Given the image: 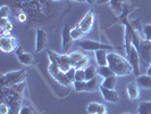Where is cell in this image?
<instances>
[{
    "label": "cell",
    "mask_w": 151,
    "mask_h": 114,
    "mask_svg": "<svg viewBox=\"0 0 151 114\" xmlns=\"http://www.w3.org/2000/svg\"><path fill=\"white\" fill-rule=\"evenodd\" d=\"M84 33L83 31L81 30V28H80V25L77 24L74 29H72L70 30V36H72V38L73 40H81V39L84 37Z\"/></svg>",
    "instance_id": "23"
},
{
    "label": "cell",
    "mask_w": 151,
    "mask_h": 114,
    "mask_svg": "<svg viewBox=\"0 0 151 114\" xmlns=\"http://www.w3.org/2000/svg\"><path fill=\"white\" fill-rule=\"evenodd\" d=\"M86 82H88V84H86V91L88 92H93V91L100 89V87H101V84H99L98 76L93 78L90 81H86Z\"/></svg>",
    "instance_id": "21"
},
{
    "label": "cell",
    "mask_w": 151,
    "mask_h": 114,
    "mask_svg": "<svg viewBox=\"0 0 151 114\" xmlns=\"http://www.w3.org/2000/svg\"><path fill=\"white\" fill-rule=\"evenodd\" d=\"M85 81H90L92 80L93 78H96V76H98V73H97V68H94L93 65H88L86 68H85Z\"/></svg>",
    "instance_id": "22"
},
{
    "label": "cell",
    "mask_w": 151,
    "mask_h": 114,
    "mask_svg": "<svg viewBox=\"0 0 151 114\" xmlns=\"http://www.w3.org/2000/svg\"><path fill=\"white\" fill-rule=\"evenodd\" d=\"M31 1H33V0H24V2H31Z\"/></svg>",
    "instance_id": "40"
},
{
    "label": "cell",
    "mask_w": 151,
    "mask_h": 114,
    "mask_svg": "<svg viewBox=\"0 0 151 114\" xmlns=\"http://www.w3.org/2000/svg\"><path fill=\"white\" fill-rule=\"evenodd\" d=\"M10 112V107L6 103H1L0 105V114H8Z\"/></svg>",
    "instance_id": "32"
},
{
    "label": "cell",
    "mask_w": 151,
    "mask_h": 114,
    "mask_svg": "<svg viewBox=\"0 0 151 114\" xmlns=\"http://www.w3.org/2000/svg\"><path fill=\"white\" fill-rule=\"evenodd\" d=\"M16 54H17V57H18V61L22 63L23 65H26V66H29V65H33L35 61H34V57H33V55L32 54H29V53H24L23 52V49L21 47H18L17 49L15 50Z\"/></svg>",
    "instance_id": "13"
},
{
    "label": "cell",
    "mask_w": 151,
    "mask_h": 114,
    "mask_svg": "<svg viewBox=\"0 0 151 114\" xmlns=\"http://www.w3.org/2000/svg\"><path fill=\"white\" fill-rule=\"evenodd\" d=\"M18 20H19V22H25V21H26V15H25V13L19 14V15H18Z\"/></svg>",
    "instance_id": "35"
},
{
    "label": "cell",
    "mask_w": 151,
    "mask_h": 114,
    "mask_svg": "<svg viewBox=\"0 0 151 114\" xmlns=\"http://www.w3.org/2000/svg\"><path fill=\"white\" fill-rule=\"evenodd\" d=\"M23 4H24V0H14V5H15L16 7L22 8Z\"/></svg>",
    "instance_id": "34"
},
{
    "label": "cell",
    "mask_w": 151,
    "mask_h": 114,
    "mask_svg": "<svg viewBox=\"0 0 151 114\" xmlns=\"http://www.w3.org/2000/svg\"><path fill=\"white\" fill-rule=\"evenodd\" d=\"M19 114H34V112L29 106H23L19 111Z\"/></svg>",
    "instance_id": "33"
},
{
    "label": "cell",
    "mask_w": 151,
    "mask_h": 114,
    "mask_svg": "<svg viewBox=\"0 0 151 114\" xmlns=\"http://www.w3.org/2000/svg\"><path fill=\"white\" fill-rule=\"evenodd\" d=\"M110 6L116 14H119L123 8V0H110Z\"/></svg>",
    "instance_id": "25"
},
{
    "label": "cell",
    "mask_w": 151,
    "mask_h": 114,
    "mask_svg": "<svg viewBox=\"0 0 151 114\" xmlns=\"http://www.w3.org/2000/svg\"><path fill=\"white\" fill-rule=\"evenodd\" d=\"M75 72H76V68H72L68 70L67 72H66V76H67V78H68V80L73 84L74 81H75Z\"/></svg>",
    "instance_id": "29"
},
{
    "label": "cell",
    "mask_w": 151,
    "mask_h": 114,
    "mask_svg": "<svg viewBox=\"0 0 151 114\" xmlns=\"http://www.w3.org/2000/svg\"><path fill=\"white\" fill-rule=\"evenodd\" d=\"M0 48L4 53H12L18 48V41L13 36H4L0 38Z\"/></svg>",
    "instance_id": "7"
},
{
    "label": "cell",
    "mask_w": 151,
    "mask_h": 114,
    "mask_svg": "<svg viewBox=\"0 0 151 114\" xmlns=\"http://www.w3.org/2000/svg\"><path fill=\"white\" fill-rule=\"evenodd\" d=\"M136 84L140 88L151 89V76L143 74V76H136Z\"/></svg>",
    "instance_id": "16"
},
{
    "label": "cell",
    "mask_w": 151,
    "mask_h": 114,
    "mask_svg": "<svg viewBox=\"0 0 151 114\" xmlns=\"http://www.w3.org/2000/svg\"><path fill=\"white\" fill-rule=\"evenodd\" d=\"M143 33L145 40L151 41V24H148V25L143 26Z\"/></svg>",
    "instance_id": "30"
},
{
    "label": "cell",
    "mask_w": 151,
    "mask_h": 114,
    "mask_svg": "<svg viewBox=\"0 0 151 114\" xmlns=\"http://www.w3.org/2000/svg\"><path fill=\"white\" fill-rule=\"evenodd\" d=\"M100 91L102 97L105 98V100L109 102V103H118L119 100V95L116 90H111V89H107L105 87H100Z\"/></svg>",
    "instance_id": "14"
},
{
    "label": "cell",
    "mask_w": 151,
    "mask_h": 114,
    "mask_svg": "<svg viewBox=\"0 0 151 114\" xmlns=\"http://www.w3.org/2000/svg\"><path fill=\"white\" fill-rule=\"evenodd\" d=\"M116 84H117V78H116V76L106 78V79H104V81L101 82V86H102V87H105L107 89H111V90H115Z\"/></svg>",
    "instance_id": "20"
},
{
    "label": "cell",
    "mask_w": 151,
    "mask_h": 114,
    "mask_svg": "<svg viewBox=\"0 0 151 114\" xmlns=\"http://www.w3.org/2000/svg\"><path fill=\"white\" fill-rule=\"evenodd\" d=\"M75 81H85V71L83 68H76Z\"/></svg>",
    "instance_id": "28"
},
{
    "label": "cell",
    "mask_w": 151,
    "mask_h": 114,
    "mask_svg": "<svg viewBox=\"0 0 151 114\" xmlns=\"http://www.w3.org/2000/svg\"><path fill=\"white\" fill-rule=\"evenodd\" d=\"M77 45L80 48L89 52H97V50H113L114 47L110 45H105L94 40H86V39H81L77 41Z\"/></svg>",
    "instance_id": "3"
},
{
    "label": "cell",
    "mask_w": 151,
    "mask_h": 114,
    "mask_svg": "<svg viewBox=\"0 0 151 114\" xmlns=\"http://www.w3.org/2000/svg\"><path fill=\"white\" fill-rule=\"evenodd\" d=\"M86 1V4H93V2H96V0H85Z\"/></svg>",
    "instance_id": "38"
},
{
    "label": "cell",
    "mask_w": 151,
    "mask_h": 114,
    "mask_svg": "<svg viewBox=\"0 0 151 114\" xmlns=\"http://www.w3.org/2000/svg\"><path fill=\"white\" fill-rule=\"evenodd\" d=\"M0 17L1 18H8L9 17V7L8 6H2L0 8Z\"/></svg>",
    "instance_id": "31"
},
{
    "label": "cell",
    "mask_w": 151,
    "mask_h": 114,
    "mask_svg": "<svg viewBox=\"0 0 151 114\" xmlns=\"http://www.w3.org/2000/svg\"><path fill=\"white\" fill-rule=\"evenodd\" d=\"M127 95L131 100H136L140 96V90H139V86L136 82H131L127 84Z\"/></svg>",
    "instance_id": "17"
},
{
    "label": "cell",
    "mask_w": 151,
    "mask_h": 114,
    "mask_svg": "<svg viewBox=\"0 0 151 114\" xmlns=\"http://www.w3.org/2000/svg\"><path fill=\"white\" fill-rule=\"evenodd\" d=\"M86 111H88V113H90V114L104 113V112H106V106H105L104 104L97 103V102H92V103H89V104H88Z\"/></svg>",
    "instance_id": "15"
},
{
    "label": "cell",
    "mask_w": 151,
    "mask_h": 114,
    "mask_svg": "<svg viewBox=\"0 0 151 114\" xmlns=\"http://www.w3.org/2000/svg\"><path fill=\"white\" fill-rule=\"evenodd\" d=\"M125 114H129V113H125Z\"/></svg>",
    "instance_id": "43"
},
{
    "label": "cell",
    "mask_w": 151,
    "mask_h": 114,
    "mask_svg": "<svg viewBox=\"0 0 151 114\" xmlns=\"http://www.w3.org/2000/svg\"><path fill=\"white\" fill-rule=\"evenodd\" d=\"M49 73L52 76V78L56 80V81H58L60 84L63 86H69V84H72L69 80H68L67 76H66V73L65 72H63L59 66L57 65V63L53 61H50V64H49Z\"/></svg>",
    "instance_id": "5"
},
{
    "label": "cell",
    "mask_w": 151,
    "mask_h": 114,
    "mask_svg": "<svg viewBox=\"0 0 151 114\" xmlns=\"http://www.w3.org/2000/svg\"><path fill=\"white\" fill-rule=\"evenodd\" d=\"M25 78H26L25 70L13 71L1 76V84L2 87H13L16 84H22L25 81Z\"/></svg>",
    "instance_id": "2"
},
{
    "label": "cell",
    "mask_w": 151,
    "mask_h": 114,
    "mask_svg": "<svg viewBox=\"0 0 151 114\" xmlns=\"http://www.w3.org/2000/svg\"><path fill=\"white\" fill-rule=\"evenodd\" d=\"M86 81H74L73 86H74V89L77 92H81V91H86Z\"/></svg>",
    "instance_id": "26"
},
{
    "label": "cell",
    "mask_w": 151,
    "mask_h": 114,
    "mask_svg": "<svg viewBox=\"0 0 151 114\" xmlns=\"http://www.w3.org/2000/svg\"><path fill=\"white\" fill-rule=\"evenodd\" d=\"M47 44H48L47 32L45 30H42V29H38L37 30V40H35V50H37V53L45 50L47 48Z\"/></svg>",
    "instance_id": "12"
},
{
    "label": "cell",
    "mask_w": 151,
    "mask_h": 114,
    "mask_svg": "<svg viewBox=\"0 0 151 114\" xmlns=\"http://www.w3.org/2000/svg\"><path fill=\"white\" fill-rule=\"evenodd\" d=\"M74 1H76V2H86L85 0H74Z\"/></svg>",
    "instance_id": "39"
},
{
    "label": "cell",
    "mask_w": 151,
    "mask_h": 114,
    "mask_svg": "<svg viewBox=\"0 0 151 114\" xmlns=\"http://www.w3.org/2000/svg\"><path fill=\"white\" fill-rule=\"evenodd\" d=\"M147 74H148V76H151V64L149 65V68H148V71H147Z\"/></svg>",
    "instance_id": "37"
},
{
    "label": "cell",
    "mask_w": 151,
    "mask_h": 114,
    "mask_svg": "<svg viewBox=\"0 0 151 114\" xmlns=\"http://www.w3.org/2000/svg\"><path fill=\"white\" fill-rule=\"evenodd\" d=\"M127 56V60L131 63L132 68H133V72L136 76H141L140 74V55H139V52L135 47L133 46L129 50V53L126 55Z\"/></svg>",
    "instance_id": "9"
},
{
    "label": "cell",
    "mask_w": 151,
    "mask_h": 114,
    "mask_svg": "<svg viewBox=\"0 0 151 114\" xmlns=\"http://www.w3.org/2000/svg\"><path fill=\"white\" fill-rule=\"evenodd\" d=\"M94 54H96V61L99 66L108 65V60H107L108 50H97V52H94Z\"/></svg>",
    "instance_id": "18"
},
{
    "label": "cell",
    "mask_w": 151,
    "mask_h": 114,
    "mask_svg": "<svg viewBox=\"0 0 151 114\" xmlns=\"http://www.w3.org/2000/svg\"><path fill=\"white\" fill-rule=\"evenodd\" d=\"M97 73H98L99 76H102L104 79L109 78V76H116V74L114 73L113 70L109 68L108 65H106V66H99V68H97Z\"/></svg>",
    "instance_id": "19"
},
{
    "label": "cell",
    "mask_w": 151,
    "mask_h": 114,
    "mask_svg": "<svg viewBox=\"0 0 151 114\" xmlns=\"http://www.w3.org/2000/svg\"><path fill=\"white\" fill-rule=\"evenodd\" d=\"M68 56H69V61L73 68H83L84 66L89 65V57L81 52H74V53L69 54Z\"/></svg>",
    "instance_id": "8"
},
{
    "label": "cell",
    "mask_w": 151,
    "mask_h": 114,
    "mask_svg": "<svg viewBox=\"0 0 151 114\" xmlns=\"http://www.w3.org/2000/svg\"><path fill=\"white\" fill-rule=\"evenodd\" d=\"M70 28H69V25L68 24H65L64 25V29H63V36H61V49H63V52L64 54L67 53V50L72 47L73 45V38H72V36H70Z\"/></svg>",
    "instance_id": "10"
},
{
    "label": "cell",
    "mask_w": 151,
    "mask_h": 114,
    "mask_svg": "<svg viewBox=\"0 0 151 114\" xmlns=\"http://www.w3.org/2000/svg\"><path fill=\"white\" fill-rule=\"evenodd\" d=\"M93 23H94V10L91 9V10H89V12L84 15V17L82 18V21L78 23V25H80L81 30L83 31L84 33H88V32L92 29Z\"/></svg>",
    "instance_id": "11"
},
{
    "label": "cell",
    "mask_w": 151,
    "mask_h": 114,
    "mask_svg": "<svg viewBox=\"0 0 151 114\" xmlns=\"http://www.w3.org/2000/svg\"><path fill=\"white\" fill-rule=\"evenodd\" d=\"M99 4H106V2H110V0H98Z\"/></svg>",
    "instance_id": "36"
},
{
    "label": "cell",
    "mask_w": 151,
    "mask_h": 114,
    "mask_svg": "<svg viewBox=\"0 0 151 114\" xmlns=\"http://www.w3.org/2000/svg\"><path fill=\"white\" fill-rule=\"evenodd\" d=\"M98 114H106V112H104V113H98Z\"/></svg>",
    "instance_id": "42"
},
{
    "label": "cell",
    "mask_w": 151,
    "mask_h": 114,
    "mask_svg": "<svg viewBox=\"0 0 151 114\" xmlns=\"http://www.w3.org/2000/svg\"><path fill=\"white\" fill-rule=\"evenodd\" d=\"M139 114H151V102H142L137 108Z\"/></svg>",
    "instance_id": "24"
},
{
    "label": "cell",
    "mask_w": 151,
    "mask_h": 114,
    "mask_svg": "<svg viewBox=\"0 0 151 114\" xmlns=\"http://www.w3.org/2000/svg\"><path fill=\"white\" fill-rule=\"evenodd\" d=\"M51 1H60V0H51Z\"/></svg>",
    "instance_id": "41"
},
{
    "label": "cell",
    "mask_w": 151,
    "mask_h": 114,
    "mask_svg": "<svg viewBox=\"0 0 151 114\" xmlns=\"http://www.w3.org/2000/svg\"><path fill=\"white\" fill-rule=\"evenodd\" d=\"M137 52L140 55V62L147 65V64H151V41L148 40H141V44L137 48Z\"/></svg>",
    "instance_id": "6"
},
{
    "label": "cell",
    "mask_w": 151,
    "mask_h": 114,
    "mask_svg": "<svg viewBox=\"0 0 151 114\" xmlns=\"http://www.w3.org/2000/svg\"><path fill=\"white\" fill-rule=\"evenodd\" d=\"M108 66L114 71V73L118 76H129L133 72V68L131 65L129 60L124 58L123 56L116 53H108L107 56Z\"/></svg>",
    "instance_id": "1"
},
{
    "label": "cell",
    "mask_w": 151,
    "mask_h": 114,
    "mask_svg": "<svg viewBox=\"0 0 151 114\" xmlns=\"http://www.w3.org/2000/svg\"><path fill=\"white\" fill-rule=\"evenodd\" d=\"M0 28H1V31L10 32V30L13 29V25H12V23L8 21V18H1V21H0Z\"/></svg>",
    "instance_id": "27"
},
{
    "label": "cell",
    "mask_w": 151,
    "mask_h": 114,
    "mask_svg": "<svg viewBox=\"0 0 151 114\" xmlns=\"http://www.w3.org/2000/svg\"><path fill=\"white\" fill-rule=\"evenodd\" d=\"M48 53V56H49V60L50 61H53L57 63V65L59 66L63 72H67L69 68H72V64H70V61H69V56L66 55V54H63V55H59L57 53H53L51 50H47Z\"/></svg>",
    "instance_id": "4"
}]
</instances>
